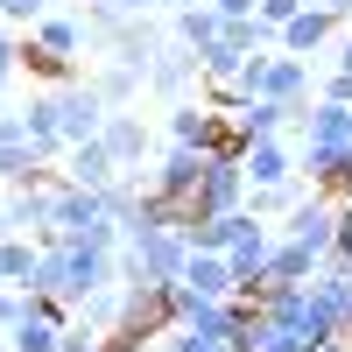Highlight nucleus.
<instances>
[{
  "label": "nucleus",
  "mask_w": 352,
  "mask_h": 352,
  "mask_svg": "<svg viewBox=\"0 0 352 352\" xmlns=\"http://www.w3.org/2000/svg\"><path fill=\"white\" fill-rule=\"evenodd\" d=\"M120 282V247H92V240H43V261H36V296H56V303H85L92 289H113Z\"/></svg>",
  "instance_id": "f257e3e1"
},
{
  "label": "nucleus",
  "mask_w": 352,
  "mask_h": 352,
  "mask_svg": "<svg viewBox=\"0 0 352 352\" xmlns=\"http://www.w3.org/2000/svg\"><path fill=\"white\" fill-rule=\"evenodd\" d=\"M190 232L184 226H141L120 232V282H184Z\"/></svg>",
  "instance_id": "f03ea898"
},
{
  "label": "nucleus",
  "mask_w": 352,
  "mask_h": 352,
  "mask_svg": "<svg viewBox=\"0 0 352 352\" xmlns=\"http://www.w3.org/2000/svg\"><path fill=\"white\" fill-rule=\"evenodd\" d=\"M56 240H92V247H120V226H113V204L106 190H85V184H56Z\"/></svg>",
  "instance_id": "7ed1b4c3"
},
{
  "label": "nucleus",
  "mask_w": 352,
  "mask_h": 352,
  "mask_svg": "<svg viewBox=\"0 0 352 352\" xmlns=\"http://www.w3.org/2000/svg\"><path fill=\"white\" fill-rule=\"evenodd\" d=\"M127 296H120V324L113 331H127V338H169L176 331V310H169V282H120Z\"/></svg>",
  "instance_id": "20e7f679"
},
{
  "label": "nucleus",
  "mask_w": 352,
  "mask_h": 352,
  "mask_svg": "<svg viewBox=\"0 0 352 352\" xmlns=\"http://www.w3.org/2000/svg\"><path fill=\"white\" fill-rule=\"evenodd\" d=\"M56 184H64V169H50V176H36V184L8 190V232L56 240Z\"/></svg>",
  "instance_id": "39448f33"
},
{
  "label": "nucleus",
  "mask_w": 352,
  "mask_h": 352,
  "mask_svg": "<svg viewBox=\"0 0 352 352\" xmlns=\"http://www.w3.org/2000/svg\"><path fill=\"white\" fill-rule=\"evenodd\" d=\"M282 232H289L296 247H310L317 261H331V247H338V197H324V190L310 184V197L282 219Z\"/></svg>",
  "instance_id": "423d86ee"
},
{
  "label": "nucleus",
  "mask_w": 352,
  "mask_h": 352,
  "mask_svg": "<svg viewBox=\"0 0 352 352\" xmlns=\"http://www.w3.org/2000/svg\"><path fill=\"white\" fill-rule=\"evenodd\" d=\"M197 219H219V212H247V155H212V169H204L197 184Z\"/></svg>",
  "instance_id": "0eeeda50"
},
{
  "label": "nucleus",
  "mask_w": 352,
  "mask_h": 352,
  "mask_svg": "<svg viewBox=\"0 0 352 352\" xmlns=\"http://www.w3.org/2000/svg\"><path fill=\"white\" fill-rule=\"evenodd\" d=\"M148 92L169 99V106H176V99H197V92H204V64H197V50H184V43L169 36V50L148 64Z\"/></svg>",
  "instance_id": "6e6552de"
},
{
  "label": "nucleus",
  "mask_w": 352,
  "mask_h": 352,
  "mask_svg": "<svg viewBox=\"0 0 352 352\" xmlns=\"http://www.w3.org/2000/svg\"><path fill=\"white\" fill-rule=\"evenodd\" d=\"M106 99H99V85L92 78H78V85H56V120H64V141H99L106 127Z\"/></svg>",
  "instance_id": "1a4fd4ad"
},
{
  "label": "nucleus",
  "mask_w": 352,
  "mask_h": 352,
  "mask_svg": "<svg viewBox=\"0 0 352 352\" xmlns=\"http://www.w3.org/2000/svg\"><path fill=\"white\" fill-rule=\"evenodd\" d=\"M303 176V155L289 134H268V141H247V190H268V184H296Z\"/></svg>",
  "instance_id": "9d476101"
},
{
  "label": "nucleus",
  "mask_w": 352,
  "mask_h": 352,
  "mask_svg": "<svg viewBox=\"0 0 352 352\" xmlns=\"http://www.w3.org/2000/svg\"><path fill=\"white\" fill-rule=\"evenodd\" d=\"M275 240H282V226H268V219H254V212H247V226L232 232V247H226V261H232V275H240V289L268 275V254H275Z\"/></svg>",
  "instance_id": "9b49d317"
},
{
  "label": "nucleus",
  "mask_w": 352,
  "mask_h": 352,
  "mask_svg": "<svg viewBox=\"0 0 352 352\" xmlns=\"http://www.w3.org/2000/svg\"><path fill=\"white\" fill-rule=\"evenodd\" d=\"M99 141L113 148V162H120L127 176L148 162V148H155V134H148V120H141L134 106H113V113H106V127H99Z\"/></svg>",
  "instance_id": "f8f14e48"
},
{
  "label": "nucleus",
  "mask_w": 352,
  "mask_h": 352,
  "mask_svg": "<svg viewBox=\"0 0 352 352\" xmlns=\"http://www.w3.org/2000/svg\"><path fill=\"white\" fill-rule=\"evenodd\" d=\"M169 50V21H155V14H127V28H120V43H113L106 56L113 64H127V71H141L148 78V64Z\"/></svg>",
  "instance_id": "ddd939ff"
},
{
  "label": "nucleus",
  "mask_w": 352,
  "mask_h": 352,
  "mask_svg": "<svg viewBox=\"0 0 352 352\" xmlns=\"http://www.w3.org/2000/svg\"><path fill=\"white\" fill-rule=\"evenodd\" d=\"M204 169H212V155H204V148H184V141H169L148 184H155L162 197H184V204H190V197H197V184H204Z\"/></svg>",
  "instance_id": "4468645a"
},
{
  "label": "nucleus",
  "mask_w": 352,
  "mask_h": 352,
  "mask_svg": "<svg viewBox=\"0 0 352 352\" xmlns=\"http://www.w3.org/2000/svg\"><path fill=\"white\" fill-rule=\"evenodd\" d=\"M317 78H310V56H289L275 50L268 64H261V99H282V106H310Z\"/></svg>",
  "instance_id": "2eb2a0df"
},
{
  "label": "nucleus",
  "mask_w": 352,
  "mask_h": 352,
  "mask_svg": "<svg viewBox=\"0 0 352 352\" xmlns=\"http://www.w3.org/2000/svg\"><path fill=\"white\" fill-rule=\"evenodd\" d=\"M56 169H64L71 176V184H85V190H113V184H120V162H113V148H106V141H71V148H64V162H56Z\"/></svg>",
  "instance_id": "dca6fc26"
},
{
  "label": "nucleus",
  "mask_w": 352,
  "mask_h": 352,
  "mask_svg": "<svg viewBox=\"0 0 352 352\" xmlns=\"http://www.w3.org/2000/svg\"><path fill=\"white\" fill-rule=\"evenodd\" d=\"M21 36L36 43V50H50V56H64V64H78V56L92 50V43H85V21H78V14H64V8H50L36 28H21Z\"/></svg>",
  "instance_id": "f3484780"
},
{
  "label": "nucleus",
  "mask_w": 352,
  "mask_h": 352,
  "mask_svg": "<svg viewBox=\"0 0 352 352\" xmlns=\"http://www.w3.org/2000/svg\"><path fill=\"white\" fill-rule=\"evenodd\" d=\"M169 36L184 50H212L226 36V14L212 8V0H184V8H169Z\"/></svg>",
  "instance_id": "a211bd4d"
},
{
  "label": "nucleus",
  "mask_w": 352,
  "mask_h": 352,
  "mask_svg": "<svg viewBox=\"0 0 352 352\" xmlns=\"http://www.w3.org/2000/svg\"><path fill=\"white\" fill-rule=\"evenodd\" d=\"M184 289H197V296H240V275H232L226 254L190 247V261H184Z\"/></svg>",
  "instance_id": "6ab92c4d"
},
{
  "label": "nucleus",
  "mask_w": 352,
  "mask_h": 352,
  "mask_svg": "<svg viewBox=\"0 0 352 352\" xmlns=\"http://www.w3.org/2000/svg\"><path fill=\"white\" fill-rule=\"evenodd\" d=\"M21 120H28V141L43 148V162H64L71 141H64V120H56V92H36V99L21 106Z\"/></svg>",
  "instance_id": "aec40b11"
},
{
  "label": "nucleus",
  "mask_w": 352,
  "mask_h": 352,
  "mask_svg": "<svg viewBox=\"0 0 352 352\" xmlns=\"http://www.w3.org/2000/svg\"><path fill=\"white\" fill-rule=\"evenodd\" d=\"M303 106H282V99H247L240 113H232V127H240V141H268V134H289L296 127Z\"/></svg>",
  "instance_id": "412c9836"
},
{
  "label": "nucleus",
  "mask_w": 352,
  "mask_h": 352,
  "mask_svg": "<svg viewBox=\"0 0 352 352\" xmlns=\"http://www.w3.org/2000/svg\"><path fill=\"white\" fill-rule=\"evenodd\" d=\"M36 261H43V240L0 232V289H28V282H36Z\"/></svg>",
  "instance_id": "4be33fe9"
},
{
  "label": "nucleus",
  "mask_w": 352,
  "mask_h": 352,
  "mask_svg": "<svg viewBox=\"0 0 352 352\" xmlns=\"http://www.w3.org/2000/svg\"><path fill=\"white\" fill-rule=\"evenodd\" d=\"M317 303H324L331 310V324H338V338H352V268H331V261H324V268H317Z\"/></svg>",
  "instance_id": "5701e85b"
},
{
  "label": "nucleus",
  "mask_w": 352,
  "mask_h": 352,
  "mask_svg": "<svg viewBox=\"0 0 352 352\" xmlns=\"http://www.w3.org/2000/svg\"><path fill=\"white\" fill-rule=\"evenodd\" d=\"M331 28H338V21H331L324 8H303L296 21H282V50H289V56H317V50L331 43Z\"/></svg>",
  "instance_id": "b1692460"
},
{
  "label": "nucleus",
  "mask_w": 352,
  "mask_h": 352,
  "mask_svg": "<svg viewBox=\"0 0 352 352\" xmlns=\"http://www.w3.org/2000/svg\"><path fill=\"white\" fill-rule=\"evenodd\" d=\"M92 85H99V99H106V106H141V92H148V78L127 71V64H113V56H99Z\"/></svg>",
  "instance_id": "393cba45"
},
{
  "label": "nucleus",
  "mask_w": 352,
  "mask_h": 352,
  "mask_svg": "<svg viewBox=\"0 0 352 352\" xmlns=\"http://www.w3.org/2000/svg\"><path fill=\"white\" fill-rule=\"evenodd\" d=\"M254 352H317L296 324H289V317H275V310H261L254 317Z\"/></svg>",
  "instance_id": "a878e982"
},
{
  "label": "nucleus",
  "mask_w": 352,
  "mask_h": 352,
  "mask_svg": "<svg viewBox=\"0 0 352 352\" xmlns=\"http://www.w3.org/2000/svg\"><path fill=\"white\" fill-rule=\"evenodd\" d=\"M78 21H85V43H92V50H113V43H120V28H127V14L106 8V0H92Z\"/></svg>",
  "instance_id": "bb28decb"
},
{
  "label": "nucleus",
  "mask_w": 352,
  "mask_h": 352,
  "mask_svg": "<svg viewBox=\"0 0 352 352\" xmlns=\"http://www.w3.org/2000/svg\"><path fill=\"white\" fill-rule=\"evenodd\" d=\"M120 296H127L120 282H113V289H92V296L78 303V324H92V331H113V324H120Z\"/></svg>",
  "instance_id": "cd10ccee"
},
{
  "label": "nucleus",
  "mask_w": 352,
  "mask_h": 352,
  "mask_svg": "<svg viewBox=\"0 0 352 352\" xmlns=\"http://www.w3.org/2000/svg\"><path fill=\"white\" fill-rule=\"evenodd\" d=\"M162 352H247V345H232V338H219V331H190V324H176V331L162 338Z\"/></svg>",
  "instance_id": "c85d7f7f"
},
{
  "label": "nucleus",
  "mask_w": 352,
  "mask_h": 352,
  "mask_svg": "<svg viewBox=\"0 0 352 352\" xmlns=\"http://www.w3.org/2000/svg\"><path fill=\"white\" fill-rule=\"evenodd\" d=\"M21 71H28V78H50V85H78L64 56H50V50H36L28 36H21Z\"/></svg>",
  "instance_id": "c756f323"
},
{
  "label": "nucleus",
  "mask_w": 352,
  "mask_h": 352,
  "mask_svg": "<svg viewBox=\"0 0 352 352\" xmlns=\"http://www.w3.org/2000/svg\"><path fill=\"white\" fill-rule=\"evenodd\" d=\"M50 8H56V0H0V21H8V28H36Z\"/></svg>",
  "instance_id": "7c9ffc66"
},
{
  "label": "nucleus",
  "mask_w": 352,
  "mask_h": 352,
  "mask_svg": "<svg viewBox=\"0 0 352 352\" xmlns=\"http://www.w3.org/2000/svg\"><path fill=\"white\" fill-rule=\"evenodd\" d=\"M21 317H28V289H0V338H8Z\"/></svg>",
  "instance_id": "2f4dec72"
},
{
  "label": "nucleus",
  "mask_w": 352,
  "mask_h": 352,
  "mask_svg": "<svg viewBox=\"0 0 352 352\" xmlns=\"http://www.w3.org/2000/svg\"><path fill=\"white\" fill-rule=\"evenodd\" d=\"M317 99H331V106H352V71H324V78H317Z\"/></svg>",
  "instance_id": "473e14b6"
},
{
  "label": "nucleus",
  "mask_w": 352,
  "mask_h": 352,
  "mask_svg": "<svg viewBox=\"0 0 352 352\" xmlns=\"http://www.w3.org/2000/svg\"><path fill=\"white\" fill-rule=\"evenodd\" d=\"M56 352H106V331H92V324H71Z\"/></svg>",
  "instance_id": "72a5a7b5"
},
{
  "label": "nucleus",
  "mask_w": 352,
  "mask_h": 352,
  "mask_svg": "<svg viewBox=\"0 0 352 352\" xmlns=\"http://www.w3.org/2000/svg\"><path fill=\"white\" fill-rule=\"evenodd\" d=\"M303 8H310V0H261V21H275V28H282V21H296Z\"/></svg>",
  "instance_id": "f704fd0d"
},
{
  "label": "nucleus",
  "mask_w": 352,
  "mask_h": 352,
  "mask_svg": "<svg viewBox=\"0 0 352 352\" xmlns=\"http://www.w3.org/2000/svg\"><path fill=\"white\" fill-rule=\"evenodd\" d=\"M0 141H28V120H21V106H0Z\"/></svg>",
  "instance_id": "c9c22d12"
},
{
  "label": "nucleus",
  "mask_w": 352,
  "mask_h": 352,
  "mask_svg": "<svg viewBox=\"0 0 352 352\" xmlns=\"http://www.w3.org/2000/svg\"><path fill=\"white\" fill-rule=\"evenodd\" d=\"M106 8H120V14H169L176 0H106Z\"/></svg>",
  "instance_id": "e433bc0d"
},
{
  "label": "nucleus",
  "mask_w": 352,
  "mask_h": 352,
  "mask_svg": "<svg viewBox=\"0 0 352 352\" xmlns=\"http://www.w3.org/2000/svg\"><path fill=\"white\" fill-rule=\"evenodd\" d=\"M212 8H219L226 21H240V14H261V0H212Z\"/></svg>",
  "instance_id": "4c0bfd02"
},
{
  "label": "nucleus",
  "mask_w": 352,
  "mask_h": 352,
  "mask_svg": "<svg viewBox=\"0 0 352 352\" xmlns=\"http://www.w3.org/2000/svg\"><path fill=\"white\" fill-rule=\"evenodd\" d=\"M310 8H324V14H331V21H338V28H345V21H352V0H310Z\"/></svg>",
  "instance_id": "58836bf2"
},
{
  "label": "nucleus",
  "mask_w": 352,
  "mask_h": 352,
  "mask_svg": "<svg viewBox=\"0 0 352 352\" xmlns=\"http://www.w3.org/2000/svg\"><path fill=\"white\" fill-rule=\"evenodd\" d=\"M317 352H352V338H324V345H317Z\"/></svg>",
  "instance_id": "ea45409f"
},
{
  "label": "nucleus",
  "mask_w": 352,
  "mask_h": 352,
  "mask_svg": "<svg viewBox=\"0 0 352 352\" xmlns=\"http://www.w3.org/2000/svg\"><path fill=\"white\" fill-rule=\"evenodd\" d=\"M0 232H8V197H0Z\"/></svg>",
  "instance_id": "a19ab883"
},
{
  "label": "nucleus",
  "mask_w": 352,
  "mask_h": 352,
  "mask_svg": "<svg viewBox=\"0 0 352 352\" xmlns=\"http://www.w3.org/2000/svg\"><path fill=\"white\" fill-rule=\"evenodd\" d=\"M176 8H184V0H176Z\"/></svg>",
  "instance_id": "79ce46f5"
}]
</instances>
